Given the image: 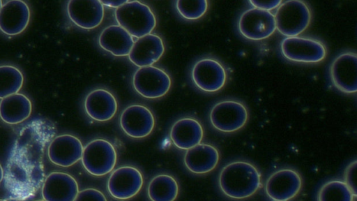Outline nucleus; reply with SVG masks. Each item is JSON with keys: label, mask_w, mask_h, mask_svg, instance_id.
<instances>
[{"label": "nucleus", "mask_w": 357, "mask_h": 201, "mask_svg": "<svg viewBox=\"0 0 357 201\" xmlns=\"http://www.w3.org/2000/svg\"><path fill=\"white\" fill-rule=\"evenodd\" d=\"M3 177H4L3 170L1 165L0 164V183L3 180Z\"/></svg>", "instance_id": "obj_33"}, {"label": "nucleus", "mask_w": 357, "mask_h": 201, "mask_svg": "<svg viewBox=\"0 0 357 201\" xmlns=\"http://www.w3.org/2000/svg\"><path fill=\"white\" fill-rule=\"evenodd\" d=\"M273 201H274V200H273Z\"/></svg>", "instance_id": "obj_37"}, {"label": "nucleus", "mask_w": 357, "mask_h": 201, "mask_svg": "<svg viewBox=\"0 0 357 201\" xmlns=\"http://www.w3.org/2000/svg\"><path fill=\"white\" fill-rule=\"evenodd\" d=\"M79 192L75 179L62 172H52L44 179L41 193L45 201H74Z\"/></svg>", "instance_id": "obj_16"}, {"label": "nucleus", "mask_w": 357, "mask_h": 201, "mask_svg": "<svg viewBox=\"0 0 357 201\" xmlns=\"http://www.w3.org/2000/svg\"><path fill=\"white\" fill-rule=\"evenodd\" d=\"M102 4L104 6H107L108 7L112 8H119V6H122L126 1H100Z\"/></svg>", "instance_id": "obj_32"}, {"label": "nucleus", "mask_w": 357, "mask_h": 201, "mask_svg": "<svg viewBox=\"0 0 357 201\" xmlns=\"http://www.w3.org/2000/svg\"><path fill=\"white\" fill-rule=\"evenodd\" d=\"M220 154L213 145L199 143L186 150L183 161L192 173L204 174L213 170L218 164Z\"/></svg>", "instance_id": "obj_21"}, {"label": "nucleus", "mask_w": 357, "mask_h": 201, "mask_svg": "<svg viewBox=\"0 0 357 201\" xmlns=\"http://www.w3.org/2000/svg\"><path fill=\"white\" fill-rule=\"evenodd\" d=\"M35 201H45L44 200H35Z\"/></svg>", "instance_id": "obj_35"}, {"label": "nucleus", "mask_w": 357, "mask_h": 201, "mask_svg": "<svg viewBox=\"0 0 357 201\" xmlns=\"http://www.w3.org/2000/svg\"><path fill=\"white\" fill-rule=\"evenodd\" d=\"M84 110L87 115L97 121L110 120L118 108L114 96L108 90L98 88L91 91L84 100Z\"/></svg>", "instance_id": "obj_20"}, {"label": "nucleus", "mask_w": 357, "mask_h": 201, "mask_svg": "<svg viewBox=\"0 0 357 201\" xmlns=\"http://www.w3.org/2000/svg\"><path fill=\"white\" fill-rule=\"evenodd\" d=\"M250 3L254 7L261 10L271 11L278 8L281 3V0L277 1H253L250 0Z\"/></svg>", "instance_id": "obj_31"}, {"label": "nucleus", "mask_w": 357, "mask_h": 201, "mask_svg": "<svg viewBox=\"0 0 357 201\" xmlns=\"http://www.w3.org/2000/svg\"><path fill=\"white\" fill-rule=\"evenodd\" d=\"M0 201H7L6 200H2V199H0Z\"/></svg>", "instance_id": "obj_36"}, {"label": "nucleus", "mask_w": 357, "mask_h": 201, "mask_svg": "<svg viewBox=\"0 0 357 201\" xmlns=\"http://www.w3.org/2000/svg\"><path fill=\"white\" fill-rule=\"evenodd\" d=\"M330 77L333 84L345 94L357 91V54L344 52L337 55L330 66Z\"/></svg>", "instance_id": "obj_13"}, {"label": "nucleus", "mask_w": 357, "mask_h": 201, "mask_svg": "<svg viewBox=\"0 0 357 201\" xmlns=\"http://www.w3.org/2000/svg\"><path fill=\"white\" fill-rule=\"evenodd\" d=\"M114 16L118 24L137 38L151 34L156 26L152 10L139 1H126L116 8Z\"/></svg>", "instance_id": "obj_3"}, {"label": "nucleus", "mask_w": 357, "mask_h": 201, "mask_svg": "<svg viewBox=\"0 0 357 201\" xmlns=\"http://www.w3.org/2000/svg\"><path fill=\"white\" fill-rule=\"evenodd\" d=\"M30 10L22 1L6 2L0 10V30L8 36H15L25 30L30 20Z\"/></svg>", "instance_id": "obj_18"}, {"label": "nucleus", "mask_w": 357, "mask_h": 201, "mask_svg": "<svg viewBox=\"0 0 357 201\" xmlns=\"http://www.w3.org/2000/svg\"><path fill=\"white\" fill-rule=\"evenodd\" d=\"M178 191L176 179L167 174L155 176L147 186V196L151 201H174Z\"/></svg>", "instance_id": "obj_25"}, {"label": "nucleus", "mask_w": 357, "mask_h": 201, "mask_svg": "<svg viewBox=\"0 0 357 201\" xmlns=\"http://www.w3.org/2000/svg\"><path fill=\"white\" fill-rule=\"evenodd\" d=\"M83 149L79 138L70 134H63L51 141L47 147V156L52 163L68 168L81 159Z\"/></svg>", "instance_id": "obj_15"}, {"label": "nucleus", "mask_w": 357, "mask_h": 201, "mask_svg": "<svg viewBox=\"0 0 357 201\" xmlns=\"http://www.w3.org/2000/svg\"><path fill=\"white\" fill-rule=\"evenodd\" d=\"M165 52L162 38L149 34L137 39L129 53V60L137 67L152 66L157 62Z\"/></svg>", "instance_id": "obj_19"}, {"label": "nucleus", "mask_w": 357, "mask_h": 201, "mask_svg": "<svg viewBox=\"0 0 357 201\" xmlns=\"http://www.w3.org/2000/svg\"><path fill=\"white\" fill-rule=\"evenodd\" d=\"M70 20L84 29L98 27L104 18V6L98 0H72L67 4Z\"/></svg>", "instance_id": "obj_17"}, {"label": "nucleus", "mask_w": 357, "mask_h": 201, "mask_svg": "<svg viewBox=\"0 0 357 201\" xmlns=\"http://www.w3.org/2000/svg\"><path fill=\"white\" fill-rule=\"evenodd\" d=\"M134 43L133 37L119 25L107 27L98 37L99 45L116 57L128 56Z\"/></svg>", "instance_id": "obj_23"}, {"label": "nucleus", "mask_w": 357, "mask_h": 201, "mask_svg": "<svg viewBox=\"0 0 357 201\" xmlns=\"http://www.w3.org/2000/svg\"><path fill=\"white\" fill-rule=\"evenodd\" d=\"M82 163L90 174L101 177L111 172L116 165L117 154L113 144L105 139H95L83 149Z\"/></svg>", "instance_id": "obj_5"}, {"label": "nucleus", "mask_w": 357, "mask_h": 201, "mask_svg": "<svg viewBox=\"0 0 357 201\" xmlns=\"http://www.w3.org/2000/svg\"><path fill=\"white\" fill-rule=\"evenodd\" d=\"M356 160L351 162L344 172V182L356 197Z\"/></svg>", "instance_id": "obj_30"}, {"label": "nucleus", "mask_w": 357, "mask_h": 201, "mask_svg": "<svg viewBox=\"0 0 357 201\" xmlns=\"http://www.w3.org/2000/svg\"><path fill=\"white\" fill-rule=\"evenodd\" d=\"M355 198L351 189L340 180L326 181L317 193V201H355Z\"/></svg>", "instance_id": "obj_27"}, {"label": "nucleus", "mask_w": 357, "mask_h": 201, "mask_svg": "<svg viewBox=\"0 0 357 201\" xmlns=\"http://www.w3.org/2000/svg\"><path fill=\"white\" fill-rule=\"evenodd\" d=\"M143 184L141 171L135 167L126 165L112 171L107 182V189L114 199L127 200L135 196Z\"/></svg>", "instance_id": "obj_10"}, {"label": "nucleus", "mask_w": 357, "mask_h": 201, "mask_svg": "<svg viewBox=\"0 0 357 201\" xmlns=\"http://www.w3.org/2000/svg\"><path fill=\"white\" fill-rule=\"evenodd\" d=\"M209 119L216 130L227 133H234L245 125L248 119V111L243 103L226 99L213 106Z\"/></svg>", "instance_id": "obj_7"}, {"label": "nucleus", "mask_w": 357, "mask_h": 201, "mask_svg": "<svg viewBox=\"0 0 357 201\" xmlns=\"http://www.w3.org/2000/svg\"><path fill=\"white\" fill-rule=\"evenodd\" d=\"M2 6H3L2 1L0 0V10H1V8Z\"/></svg>", "instance_id": "obj_34"}, {"label": "nucleus", "mask_w": 357, "mask_h": 201, "mask_svg": "<svg viewBox=\"0 0 357 201\" xmlns=\"http://www.w3.org/2000/svg\"><path fill=\"white\" fill-rule=\"evenodd\" d=\"M280 51L287 59L305 64H315L326 57L325 45L318 39L305 36L286 37L280 43Z\"/></svg>", "instance_id": "obj_6"}, {"label": "nucleus", "mask_w": 357, "mask_h": 201, "mask_svg": "<svg viewBox=\"0 0 357 201\" xmlns=\"http://www.w3.org/2000/svg\"><path fill=\"white\" fill-rule=\"evenodd\" d=\"M172 80L162 69L153 66L139 68L132 76L135 90L146 98H158L165 96L170 89Z\"/></svg>", "instance_id": "obj_8"}, {"label": "nucleus", "mask_w": 357, "mask_h": 201, "mask_svg": "<svg viewBox=\"0 0 357 201\" xmlns=\"http://www.w3.org/2000/svg\"><path fill=\"white\" fill-rule=\"evenodd\" d=\"M32 104L25 95L17 93L0 101V118L8 124H17L27 119L31 114Z\"/></svg>", "instance_id": "obj_24"}, {"label": "nucleus", "mask_w": 357, "mask_h": 201, "mask_svg": "<svg viewBox=\"0 0 357 201\" xmlns=\"http://www.w3.org/2000/svg\"><path fill=\"white\" fill-rule=\"evenodd\" d=\"M74 201H107V200L100 191L88 188L79 191Z\"/></svg>", "instance_id": "obj_29"}, {"label": "nucleus", "mask_w": 357, "mask_h": 201, "mask_svg": "<svg viewBox=\"0 0 357 201\" xmlns=\"http://www.w3.org/2000/svg\"><path fill=\"white\" fill-rule=\"evenodd\" d=\"M119 124L127 135L140 139L151 133L155 126V118L148 107L135 104L128 106L123 110Z\"/></svg>", "instance_id": "obj_14"}, {"label": "nucleus", "mask_w": 357, "mask_h": 201, "mask_svg": "<svg viewBox=\"0 0 357 201\" xmlns=\"http://www.w3.org/2000/svg\"><path fill=\"white\" fill-rule=\"evenodd\" d=\"M24 83L22 72L13 66H0V98L18 93Z\"/></svg>", "instance_id": "obj_26"}, {"label": "nucleus", "mask_w": 357, "mask_h": 201, "mask_svg": "<svg viewBox=\"0 0 357 201\" xmlns=\"http://www.w3.org/2000/svg\"><path fill=\"white\" fill-rule=\"evenodd\" d=\"M204 130L201 124L191 117L176 121L171 128L170 138L178 149L188 150L201 143Z\"/></svg>", "instance_id": "obj_22"}, {"label": "nucleus", "mask_w": 357, "mask_h": 201, "mask_svg": "<svg viewBox=\"0 0 357 201\" xmlns=\"http://www.w3.org/2000/svg\"><path fill=\"white\" fill-rule=\"evenodd\" d=\"M238 29L243 37L249 40L268 38L276 30L274 14L271 11L250 8L239 17Z\"/></svg>", "instance_id": "obj_9"}, {"label": "nucleus", "mask_w": 357, "mask_h": 201, "mask_svg": "<svg viewBox=\"0 0 357 201\" xmlns=\"http://www.w3.org/2000/svg\"><path fill=\"white\" fill-rule=\"evenodd\" d=\"M45 126L21 131L8 159L5 184L10 196L19 200L33 196L45 179L42 158L47 142Z\"/></svg>", "instance_id": "obj_1"}, {"label": "nucleus", "mask_w": 357, "mask_h": 201, "mask_svg": "<svg viewBox=\"0 0 357 201\" xmlns=\"http://www.w3.org/2000/svg\"><path fill=\"white\" fill-rule=\"evenodd\" d=\"M274 17L276 29L286 37H293L307 29L312 20V13L305 1L290 0L282 2Z\"/></svg>", "instance_id": "obj_4"}, {"label": "nucleus", "mask_w": 357, "mask_h": 201, "mask_svg": "<svg viewBox=\"0 0 357 201\" xmlns=\"http://www.w3.org/2000/svg\"><path fill=\"white\" fill-rule=\"evenodd\" d=\"M218 185L228 198L243 200L258 191L261 186V177L259 170L251 163L235 161L222 168Z\"/></svg>", "instance_id": "obj_2"}, {"label": "nucleus", "mask_w": 357, "mask_h": 201, "mask_svg": "<svg viewBox=\"0 0 357 201\" xmlns=\"http://www.w3.org/2000/svg\"><path fill=\"white\" fill-rule=\"evenodd\" d=\"M192 80L203 91L213 93L220 90L227 81V73L223 65L213 58L197 61L191 71Z\"/></svg>", "instance_id": "obj_11"}, {"label": "nucleus", "mask_w": 357, "mask_h": 201, "mask_svg": "<svg viewBox=\"0 0 357 201\" xmlns=\"http://www.w3.org/2000/svg\"><path fill=\"white\" fill-rule=\"evenodd\" d=\"M303 181L300 174L284 168L272 173L265 184L266 195L274 201H289L300 192Z\"/></svg>", "instance_id": "obj_12"}, {"label": "nucleus", "mask_w": 357, "mask_h": 201, "mask_svg": "<svg viewBox=\"0 0 357 201\" xmlns=\"http://www.w3.org/2000/svg\"><path fill=\"white\" fill-rule=\"evenodd\" d=\"M208 2L206 0H178L176 1L178 13L185 19L195 20L207 11Z\"/></svg>", "instance_id": "obj_28"}]
</instances>
